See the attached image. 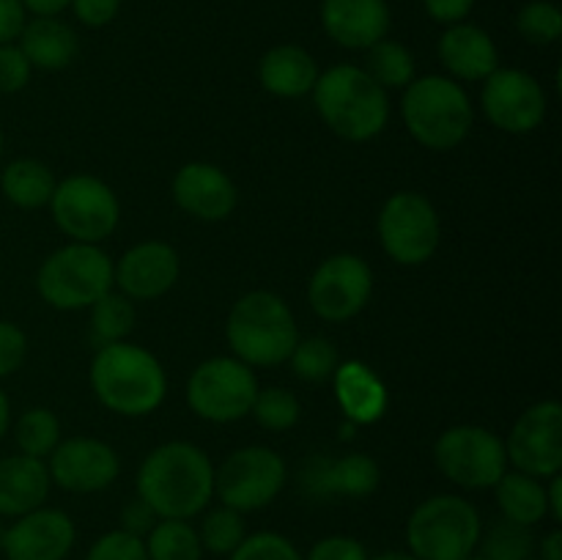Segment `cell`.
<instances>
[{"label": "cell", "instance_id": "obj_55", "mask_svg": "<svg viewBox=\"0 0 562 560\" xmlns=\"http://www.w3.org/2000/svg\"><path fill=\"white\" fill-rule=\"evenodd\" d=\"M530 560H538V558H530Z\"/></svg>", "mask_w": 562, "mask_h": 560}, {"label": "cell", "instance_id": "obj_4", "mask_svg": "<svg viewBox=\"0 0 562 560\" xmlns=\"http://www.w3.org/2000/svg\"><path fill=\"white\" fill-rule=\"evenodd\" d=\"M225 340L245 366L272 368L289 360L300 344V327L289 302L261 289L234 302L225 322Z\"/></svg>", "mask_w": 562, "mask_h": 560}, {"label": "cell", "instance_id": "obj_35", "mask_svg": "<svg viewBox=\"0 0 562 560\" xmlns=\"http://www.w3.org/2000/svg\"><path fill=\"white\" fill-rule=\"evenodd\" d=\"M250 415L261 423L267 432H289L300 423L302 406L291 390L285 388H263L258 390L256 401H252Z\"/></svg>", "mask_w": 562, "mask_h": 560}, {"label": "cell", "instance_id": "obj_33", "mask_svg": "<svg viewBox=\"0 0 562 560\" xmlns=\"http://www.w3.org/2000/svg\"><path fill=\"white\" fill-rule=\"evenodd\" d=\"M477 547L486 560H530L536 555V536L532 527L499 519L486 533H481Z\"/></svg>", "mask_w": 562, "mask_h": 560}, {"label": "cell", "instance_id": "obj_37", "mask_svg": "<svg viewBox=\"0 0 562 560\" xmlns=\"http://www.w3.org/2000/svg\"><path fill=\"white\" fill-rule=\"evenodd\" d=\"M516 27L530 44H554L562 36V11L552 0H530L521 5Z\"/></svg>", "mask_w": 562, "mask_h": 560}, {"label": "cell", "instance_id": "obj_49", "mask_svg": "<svg viewBox=\"0 0 562 560\" xmlns=\"http://www.w3.org/2000/svg\"><path fill=\"white\" fill-rule=\"evenodd\" d=\"M538 560H562V530L554 527L541 538V558Z\"/></svg>", "mask_w": 562, "mask_h": 560}, {"label": "cell", "instance_id": "obj_10", "mask_svg": "<svg viewBox=\"0 0 562 560\" xmlns=\"http://www.w3.org/2000/svg\"><path fill=\"white\" fill-rule=\"evenodd\" d=\"M258 395V379L236 357L203 360L187 382V404L209 423H234L250 415Z\"/></svg>", "mask_w": 562, "mask_h": 560}, {"label": "cell", "instance_id": "obj_6", "mask_svg": "<svg viewBox=\"0 0 562 560\" xmlns=\"http://www.w3.org/2000/svg\"><path fill=\"white\" fill-rule=\"evenodd\" d=\"M483 522L475 505L459 494H434L406 522V552L417 560H464L481 541Z\"/></svg>", "mask_w": 562, "mask_h": 560}, {"label": "cell", "instance_id": "obj_18", "mask_svg": "<svg viewBox=\"0 0 562 560\" xmlns=\"http://www.w3.org/2000/svg\"><path fill=\"white\" fill-rule=\"evenodd\" d=\"M181 272V261L176 247L168 242L148 239L130 247L113 264V285L130 300H159L176 285Z\"/></svg>", "mask_w": 562, "mask_h": 560}, {"label": "cell", "instance_id": "obj_40", "mask_svg": "<svg viewBox=\"0 0 562 560\" xmlns=\"http://www.w3.org/2000/svg\"><path fill=\"white\" fill-rule=\"evenodd\" d=\"M33 66L20 44H0V93H20L31 82Z\"/></svg>", "mask_w": 562, "mask_h": 560}, {"label": "cell", "instance_id": "obj_8", "mask_svg": "<svg viewBox=\"0 0 562 560\" xmlns=\"http://www.w3.org/2000/svg\"><path fill=\"white\" fill-rule=\"evenodd\" d=\"M47 206L55 225L71 242L82 245H99L108 239L121 220V203L113 187L88 173L66 176L64 181H58Z\"/></svg>", "mask_w": 562, "mask_h": 560}, {"label": "cell", "instance_id": "obj_11", "mask_svg": "<svg viewBox=\"0 0 562 560\" xmlns=\"http://www.w3.org/2000/svg\"><path fill=\"white\" fill-rule=\"evenodd\" d=\"M285 461L278 450L267 445H247L234 450L223 464L214 470V494L220 503L239 514L261 511L283 492Z\"/></svg>", "mask_w": 562, "mask_h": 560}, {"label": "cell", "instance_id": "obj_14", "mask_svg": "<svg viewBox=\"0 0 562 560\" xmlns=\"http://www.w3.org/2000/svg\"><path fill=\"white\" fill-rule=\"evenodd\" d=\"M508 464L532 478H552L562 470V406L538 401L527 406L505 439Z\"/></svg>", "mask_w": 562, "mask_h": 560}, {"label": "cell", "instance_id": "obj_1", "mask_svg": "<svg viewBox=\"0 0 562 560\" xmlns=\"http://www.w3.org/2000/svg\"><path fill=\"white\" fill-rule=\"evenodd\" d=\"M135 489L159 519H192L214 494L212 459L184 439L165 443L143 459Z\"/></svg>", "mask_w": 562, "mask_h": 560}, {"label": "cell", "instance_id": "obj_27", "mask_svg": "<svg viewBox=\"0 0 562 560\" xmlns=\"http://www.w3.org/2000/svg\"><path fill=\"white\" fill-rule=\"evenodd\" d=\"M497 492V505L503 511V519L516 522V525L536 527L549 516L547 505V486L541 478L525 475V472L514 470L505 472L494 486Z\"/></svg>", "mask_w": 562, "mask_h": 560}, {"label": "cell", "instance_id": "obj_48", "mask_svg": "<svg viewBox=\"0 0 562 560\" xmlns=\"http://www.w3.org/2000/svg\"><path fill=\"white\" fill-rule=\"evenodd\" d=\"M549 486H547V505H549V516L552 522H562V478L552 475L549 478Z\"/></svg>", "mask_w": 562, "mask_h": 560}, {"label": "cell", "instance_id": "obj_54", "mask_svg": "<svg viewBox=\"0 0 562 560\" xmlns=\"http://www.w3.org/2000/svg\"><path fill=\"white\" fill-rule=\"evenodd\" d=\"M0 157H3V130H0Z\"/></svg>", "mask_w": 562, "mask_h": 560}, {"label": "cell", "instance_id": "obj_3", "mask_svg": "<svg viewBox=\"0 0 562 560\" xmlns=\"http://www.w3.org/2000/svg\"><path fill=\"white\" fill-rule=\"evenodd\" d=\"M311 93L324 124L349 143L373 141L390 121L387 91L362 66L338 64L322 71Z\"/></svg>", "mask_w": 562, "mask_h": 560}, {"label": "cell", "instance_id": "obj_26", "mask_svg": "<svg viewBox=\"0 0 562 560\" xmlns=\"http://www.w3.org/2000/svg\"><path fill=\"white\" fill-rule=\"evenodd\" d=\"M20 49L33 69L60 71L80 53V42L69 22L58 16H33L20 33Z\"/></svg>", "mask_w": 562, "mask_h": 560}, {"label": "cell", "instance_id": "obj_45", "mask_svg": "<svg viewBox=\"0 0 562 560\" xmlns=\"http://www.w3.org/2000/svg\"><path fill=\"white\" fill-rule=\"evenodd\" d=\"M423 5L434 22L456 25V22H464L470 16V11L475 9V0H423Z\"/></svg>", "mask_w": 562, "mask_h": 560}, {"label": "cell", "instance_id": "obj_7", "mask_svg": "<svg viewBox=\"0 0 562 560\" xmlns=\"http://www.w3.org/2000/svg\"><path fill=\"white\" fill-rule=\"evenodd\" d=\"M36 289L55 311L91 307L99 296L113 291V261L99 245L71 242L44 258L36 275Z\"/></svg>", "mask_w": 562, "mask_h": 560}, {"label": "cell", "instance_id": "obj_39", "mask_svg": "<svg viewBox=\"0 0 562 560\" xmlns=\"http://www.w3.org/2000/svg\"><path fill=\"white\" fill-rule=\"evenodd\" d=\"M86 560H148L146 541L119 527V530L99 536L88 549Z\"/></svg>", "mask_w": 562, "mask_h": 560}, {"label": "cell", "instance_id": "obj_42", "mask_svg": "<svg viewBox=\"0 0 562 560\" xmlns=\"http://www.w3.org/2000/svg\"><path fill=\"white\" fill-rule=\"evenodd\" d=\"M27 355V335L14 322H0V379L20 371Z\"/></svg>", "mask_w": 562, "mask_h": 560}, {"label": "cell", "instance_id": "obj_31", "mask_svg": "<svg viewBox=\"0 0 562 560\" xmlns=\"http://www.w3.org/2000/svg\"><path fill=\"white\" fill-rule=\"evenodd\" d=\"M366 71L373 77V82L387 91V88H406L415 80V55L401 42L384 36L373 47H368Z\"/></svg>", "mask_w": 562, "mask_h": 560}, {"label": "cell", "instance_id": "obj_47", "mask_svg": "<svg viewBox=\"0 0 562 560\" xmlns=\"http://www.w3.org/2000/svg\"><path fill=\"white\" fill-rule=\"evenodd\" d=\"M22 9L36 16H58L60 11L69 9L71 0H20Z\"/></svg>", "mask_w": 562, "mask_h": 560}, {"label": "cell", "instance_id": "obj_9", "mask_svg": "<svg viewBox=\"0 0 562 560\" xmlns=\"http://www.w3.org/2000/svg\"><path fill=\"white\" fill-rule=\"evenodd\" d=\"M382 250L404 267H420L431 261L442 239L437 206L423 192L401 190L387 198L376 220Z\"/></svg>", "mask_w": 562, "mask_h": 560}, {"label": "cell", "instance_id": "obj_15", "mask_svg": "<svg viewBox=\"0 0 562 560\" xmlns=\"http://www.w3.org/2000/svg\"><path fill=\"white\" fill-rule=\"evenodd\" d=\"M481 104L486 119L508 135H530L547 119V91L521 69H494L483 80Z\"/></svg>", "mask_w": 562, "mask_h": 560}, {"label": "cell", "instance_id": "obj_46", "mask_svg": "<svg viewBox=\"0 0 562 560\" xmlns=\"http://www.w3.org/2000/svg\"><path fill=\"white\" fill-rule=\"evenodd\" d=\"M25 22V9L20 0H0V44H11L14 38H20Z\"/></svg>", "mask_w": 562, "mask_h": 560}, {"label": "cell", "instance_id": "obj_29", "mask_svg": "<svg viewBox=\"0 0 562 560\" xmlns=\"http://www.w3.org/2000/svg\"><path fill=\"white\" fill-rule=\"evenodd\" d=\"M148 560H201L203 547L190 519H159L146 538Z\"/></svg>", "mask_w": 562, "mask_h": 560}, {"label": "cell", "instance_id": "obj_20", "mask_svg": "<svg viewBox=\"0 0 562 560\" xmlns=\"http://www.w3.org/2000/svg\"><path fill=\"white\" fill-rule=\"evenodd\" d=\"M382 481L376 459L368 453H346L340 459L313 456L302 470V486L311 497H371Z\"/></svg>", "mask_w": 562, "mask_h": 560}, {"label": "cell", "instance_id": "obj_30", "mask_svg": "<svg viewBox=\"0 0 562 560\" xmlns=\"http://www.w3.org/2000/svg\"><path fill=\"white\" fill-rule=\"evenodd\" d=\"M14 439L20 453L47 459L60 443V421L47 406H31L14 423Z\"/></svg>", "mask_w": 562, "mask_h": 560}, {"label": "cell", "instance_id": "obj_5", "mask_svg": "<svg viewBox=\"0 0 562 560\" xmlns=\"http://www.w3.org/2000/svg\"><path fill=\"white\" fill-rule=\"evenodd\" d=\"M401 119L420 146L453 152L475 124V108L456 80L442 75L415 77L401 97Z\"/></svg>", "mask_w": 562, "mask_h": 560}, {"label": "cell", "instance_id": "obj_52", "mask_svg": "<svg viewBox=\"0 0 562 560\" xmlns=\"http://www.w3.org/2000/svg\"><path fill=\"white\" fill-rule=\"evenodd\" d=\"M464 560H486V558H483V555L481 552H477V549H475V552H472V555H467V558Z\"/></svg>", "mask_w": 562, "mask_h": 560}, {"label": "cell", "instance_id": "obj_17", "mask_svg": "<svg viewBox=\"0 0 562 560\" xmlns=\"http://www.w3.org/2000/svg\"><path fill=\"white\" fill-rule=\"evenodd\" d=\"M77 527L66 511L36 508L5 527V560H66L75 549Z\"/></svg>", "mask_w": 562, "mask_h": 560}, {"label": "cell", "instance_id": "obj_16", "mask_svg": "<svg viewBox=\"0 0 562 560\" xmlns=\"http://www.w3.org/2000/svg\"><path fill=\"white\" fill-rule=\"evenodd\" d=\"M49 481L75 494H93L113 486L121 472L119 453L97 437L60 439L47 456Z\"/></svg>", "mask_w": 562, "mask_h": 560}, {"label": "cell", "instance_id": "obj_24", "mask_svg": "<svg viewBox=\"0 0 562 560\" xmlns=\"http://www.w3.org/2000/svg\"><path fill=\"white\" fill-rule=\"evenodd\" d=\"M49 472L44 459L33 456H5L0 459V516L16 519L22 514L42 508L47 500Z\"/></svg>", "mask_w": 562, "mask_h": 560}, {"label": "cell", "instance_id": "obj_12", "mask_svg": "<svg viewBox=\"0 0 562 560\" xmlns=\"http://www.w3.org/2000/svg\"><path fill=\"white\" fill-rule=\"evenodd\" d=\"M434 461L448 481L464 489H494L508 472L503 439L488 428L467 423L439 434Z\"/></svg>", "mask_w": 562, "mask_h": 560}, {"label": "cell", "instance_id": "obj_44", "mask_svg": "<svg viewBox=\"0 0 562 560\" xmlns=\"http://www.w3.org/2000/svg\"><path fill=\"white\" fill-rule=\"evenodd\" d=\"M69 5L86 27H104L119 16L121 0H71Z\"/></svg>", "mask_w": 562, "mask_h": 560}, {"label": "cell", "instance_id": "obj_19", "mask_svg": "<svg viewBox=\"0 0 562 560\" xmlns=\"http://www.w3.org/2000/svg\"><path fill=\"white\" fill-rule=\"evenodd\" d=\"M173 201L181 212L203 223L231 217L239 201L234 179L212 163H187L173 176Z\"/></svg>", "mask_w": 562, "mask_h": 560}, {"label": "cell", "instance_id": "obj_22", "mask_svg": "<svg viewBox=\"0 0 562 560\" xmlns=\"http://www.w3.org/2000/svg\"><path fill=\"white\" fill-rule=\"evenodd\" d=\"M439 60L450 71V80L477 82L499 69L494 38L472 22H456L439 36Z\"/></svg>", "mask_w": 562, "mask_h": 560}, {"label": "cell", "instance_id": "obj_51", "mask_svg": "<svg viewBox=\"0 0 562 560\" xmlns=\"http://www.w3.org/2000/svg\"><path fill=\"white\" fill-rule=\"evenodd\" d=\"M371 560H417V558L409 552H401V549H390V552L376 555V558H371Z\"/></svg>", "mask_w": 562, "mask_h": 560}, {"label": "cell", "instance_id": "obj_21", "mask_svg": "<svg viewBox=\"0 0 562 560\" xmlns=\"http://www.w3.org/2000/svg\"><path fill=\"white\" fill-rule=\"evenodd\" d=\"M322 25L340 47L368 49L387 36V0H322Z\"/></svg>", "mask_w": 562, "mask_h": 560}, {"label": "cell", "instance_id": "obj_38", "mask_svg": "<svg viewBox=\"0 0 562 560\" xmlns=\"http://www.w3.org/2000/svg\"><path fill=\"white\" fill-rule=\"evenodd\" d=\"M228 560H305L300 549L294 547V541L280 533L261 530L245 536V541L228 555Z\"/></svg>", "mask_w": 562, "mask_h": 560}, {"label": "cell", "instance_id": "obj_43", "mask_svg": "<svg viewBox=\"0 0 562 560\" xmlns=\"http://www.w3.org/2000/svg\"><path fill=\"white\" fill-rule=\"evenodd\" d=\"M157 522L159 516L154 514L151 505H148L143 497H137V494L124 505V508H121V530L132 533V536L137 538H146Z\"/></svg>", "mask_w": 562, "mask_h": 560}, {"label": "cell", "instance_id": "obj_13", "mask_svg": "<svg viewBox=\"0 0 562 560\" xmlns=\"http://www.w3.org/2000/svg\"><path fill=\"white\" fill-rule=\"evenodd\" d=\"M373 294V272L366 258L355 253H338L316 267L307 283V302L324 322H349Z\"/></svg>", "mask_w": 562, "mask_h": 560}, {"label": "cell", "instance_id": "obj_2", "mask_svg": "<svg viewBox=\"0 0 562 560\" xmlns=\"http://www.w3.org/2000/svg\"><path fill=\"white\" fill-rule=\"evenodd\" d=\"M88 379L99 404L124 417L151 415L168 395L162 362L130 340L99 346Z\"/></svg>", "mask_w": 562, "mask_h": 560}, {"label": "cell", "instance_id": "obj_36", "mask_svg": "<svg viewBox=\"0 0 562 560\" xmlns=\"http://www.w3.org/2000/svg\"><path fill=\"white\" fill-rule=\"evenodd\" d=\"M289 362L291 371L300 379H305V382H324V379H333L340 357L333 340L305 338L294 346Z\"/></svg>", "mask_w": 562, "mask_h": 560}, {"label": "cell", "instance_id": "obj_23", "mask_svg": "<svg viewBox=\"0 0 562 560\" xmlns=\"http://www.w3.org/2000/svg\"><path fill=\"white\" fill-rule=\"evenodd\" d=\"M335 399L340 412L355 426H373L384 417L390 406L387 384L360 360L338 362L333 373Z\"/></svg>", "mask_w": 562, "mask_h": 560}, {"label": "cell", "instance_id": "obj_25", "mask_svg": "<svg viewBox=\"0 0 562 560\" xmlns=\"http://www.w3.org/2000/svg\"><path fill=\"white\" fill-rule=\"evenodd\" d=\"M318 64L300 44H278L269 49L258 66V80L263 91L280 99H296L313 91L318 80Z\"/></svg>", "mask_w": 562, "mask_h": 560}, {"label": "cell", "instance_id": "obj_32", "mask_svg": "<svg viewBox=\"0 0 562 560\" xmlns=\"http://www.w3.org/2000/svg\"><path fill=\"white\" fill-rule=\"evenodd\" d=\"M135 305L130 296L121 291H108L91 305V335L99 346L126 340V335L135 329Z\"/></svg>", "mask_w": 562, "mask_h": 560}, {"label": "cell", "instance_id": "obj_28", "mask_svg": "<svg viewBox=\"0 0 562 560\" xmlns=\"http://www.w3.org/2000/svg\"><path fill=\"white\" fill-rule=\"evenodd\" d=\"M55 184H58V179L49 170V165L33 157L14 159L0 173V190H3L5 201L14 203L16 209L47 206L55 192Z\"/></svg>", "mask_w": 562, "mask_h": 560}, {"label": "cell", "instance_id": "obj_34", "mask_svg": "<svg viewBox=\"0 0 562 560\" xmlns=\"http://www.w3.org/2000/svg\"><path fill=\"white\" fill-rule=\"evenodd\" d=\"M247 536L245 516L239 511L228 508V505H220V508H212L201 522V530H198V538H201L203 552L223 555L228 558Z\"/></svg>", "mask_w": 562, "mask_h": 560}, {"label": "cell", "instance_id": "obj_53", "mask_svg": "<svg viewBox=\"0 0 562 560\" xmlns=\"http://www.w3.org/2000/svg\"><path fill=\"white\" fill-rule=\"evenodd\" d=\"M3 536H5V527L0 525V552H3Z\"/></svg>", "mask_w": 562, "mask_h": 560}, {"label": "cell", "instance_id": "obj_50", "mask_svg": "<svg viewBox=\"0 0 562 560\" xmlns=\"http://www.w3.org/2000/svg\"><path fill=\"white\" fill-rule=\"evenodd\" d=\"M11 426V404H9V395L0 390V439H3V434L9 432Z\"/></svg>", "mask_w": 562, "mask_h": 560}, {"label": "cell", "instance_id": "obj_41", "mask_svg": "<svg viewBox=\"0 0 562 560\" xmlns=\"http://www.w3.org/2000/svg\"><path fill=\"white\" fill-rule=\"evenodd\" d=\"M305 560H371L366 544L355 536H327L318 538L307 555H302Z\"/></svg>", "mask_w": 562, "mask_h": 560}]
</instances>
